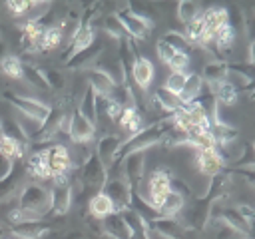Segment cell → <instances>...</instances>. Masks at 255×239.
Wrapping results in <instances>:
<instances>
[{"label":"cell","instance_id":"cell-1","mask_svg":"<svg viewBox=\"0 0 255 239\" xmlns=\"http://www.w3.org/2000/svg\"><path fill=\"white\" fill-rule=\"evenodd\" d=\"M169 127H171V116L165 118V120L153 121V123H149L147 127H141L137 133L129 135L126 141H122V147H120V151H118V157H116L114 167L120 165L122 159H124L128 153H133V151H147L151 145L159 143Z\"/></svg>","mask_w":255,"mask_h":239},{"label":"cell","instance_id":"cell-2","mask_svg":"<svg viewBox=\"0 0 255 239\" xmlns=\"http://www.w3.org/2000/svg\"><path fill=\"white\" fill-rule=\"evenodd\" d=\"M18 207L32 215L34 219H40L52 211V199H50V189L44 187L42 183H26L20 193H18Z\"/></svg>","mask_w":255,"mask_h":239},{"label":"cell","instance_id":"cell-3","mask_svg":"<svg viewBox=\"0 0 255 239\" xmlns=\"http://www.w3.org/2000/svg\"><path fill=\"white\" fill-rule=\"evenodd\" d=\"M116 16H118V20L122 22L126 34L131 40H145V38H149V32L153 28V22L147 16L137 14L131 6H124L122 10L116 12Z\"/></svg>","mask_w":255,"mask_h":239},{"label":"cell","instance_id":"cell-4","mask_svg":"<svg viewBox=\"0 0 255 239\" xmlns=\"http://www.w3.org/2000/svg\"><path fill=\"white\" fill-rule=\"evenodd\" d=\"M106 181H108V169L98 159V155L92 153L82 163V169H80V185L84 189H90L94 193H100V191H104Z\"/></svg>","mask_w":255,"mask_h":239},{"label":"cell","instance_id":"cell-5","mask_svg":"<svg viewBox=\"0 0 255 239\" xmlns=\"http://www.w3.org/2000/svg\"><path fill=\"white\" fill-rule=\"evenodd\" d=\"M4 100L16 110V112H20V114H24V116H28V118H34V120H38V121H46V118L50 116V106L48 104H44V102H40V100H36V98H28V96H18V94H14V92H4Z\"/></svg>","mask_w":255,"mask_h":239},{"label":"cell","instance_id":"cell-6","mask_svg":"<svg viewBox=\"0 0 255 239\" xmlns=\"http://www.w3.org/2000/svg\"><path fill=\"white\" fill-rule=\"evenodd\" d=\"M171 191V171L165 167H159L155 171H151L149 179H147V197L145 201L159 213V207L165 199V195Z\"/></svg>","mask_w":255,"mask_h":239},{"label":"cell","instance_id":"cell-7","mask_svg":"<svg viewBox=\"0 0 255 239\" xmlns=\"http://www.w3.org/2000/svg\"><path fill=\"white\" fill-rule=\"evenodd\" d=\"M104 193L112 199L116 211H124V209H129L131 205V185L124 179V177H108L106 185H104Z\"/></svg>","mask_w":255,"mask_h":239},{"label":"cell","instance_id":"cell-8","mask_svg":"<svg viewBox=\"0 0 255 239\" xmlns=\"http://www.w3.org/2000/svg\"><path fill=\"white\" fill-rule=\"evenodd\" d=\"M92 68L102 70L116 86H122V84H126V80H128L120 56H118V54H112V52H108V50H104V52L100 54V58L96 60V64H94Z\"/></svg>","mask_w":255,"mask_h":239},{"label":"cell","instance_id":"cell-9","mask_svg":"<svg viewBox=\"0 0 255 239\" xmlns=\"http://www.w3.org/2000/svg\"><path fill=\"white\" fill-rule=\"evenodd\" d=\"M96 135L94 123H90L78 110L70 114V123H68V137L74 143H90Z\"/></svg>","mask_w":255,"mask_h":239},{"label":"cell","instance_id":"cell-10","mask_svg":"<svg viewBox=\"0 0 255 239\" xmlns=\"http://www.w3.org/2000/svg\"><path fill=\"white\" fill-rule=\"evenodd\" d=\"M48 151V165H50V179L56 175H64L70 173L72 169V157H70V149L64 143H54L50 147H46Z\"/></svg>","mask_w":255,"mask_h":239},{"label":"cell","instance_id":"cell-11","mask_svg":"<svg viewBox=\"0 0 255 239\" xmlns=\"http://www.w3.org/2000/svg\"><path fill=\"white\" fill-rule=\"evenodd\" d=\"M120 147H122V137L116 135V133H108V135H102L98 139V143H96V155L104 163L106 169H112L114 167Z\"/></svg>","mask_w":255,"mask_h":239},{"label":"cell","instance_id":"cell-12","mask_svg":"<svg viewBox=\"0 0 255 239\" xmlns=\"http://www.w3.org/2000/svg\"><path fill=\"white\" fill-rule=\"evenodd\" d=\"M122 167H124V179L131 185V189L137 187L143 177V169H145V151L128 153L122 159Z\"/></svg>","mask_w":255,"mask_h":239},{"label":"cell","instance_id":"cell-13","mask_svg":"<svg viewBox=\"0 0 255 239\" xmlns=\"http://www.w3.org/2000/svg\"><path fill=\"white\" fill-rule=\"evenodd\" d=\"M50 199H52V211L54 215L68 213L72 205V185L70 183H52L50 187Z\"/></svg>","mask_w":255,"mask_h":239},{"label":"cell","instance_id":"cell-14","mask_svg":"<svg viewBox=\"0 0 255 239\" xmlns=\"http://www.w3.org/2000/svg\"><path fill=\"white\" fill-rule=\"evenodd\" d=\"M50 231L52 227L42 221H26V223H20L8 229L10 237L14 239H44Z\"/></svg>","mask_w":255,"mask_h":239},{"label":"cell","instance_id":"cell-15","mask_svg":"<svg viewBox=\"0 0 255 239\" xmlns=\"http://www.w3.org/2000/svg\"><path fill=\"white\" fill-rule=\"evenodd\" d=\"M153 74H155L153 64L145 56H137L133 60V64H131V78H133V82H135V86L139 90H143V92L149 90L151 80H153Z\"/></svg>","mask_w":255,"mask_h":239},{"label":"cell","instance_id":"cell-16","mask_svg":"<svg viewBox=\"0 0 255 239\" xmlns=\"http://www.w3.org/2000/svg\"><path fill=\"white\" fill-rule=\"evenodd\" d=\"M84 76H86V80H88V86L96 92L98 98H110V96H112L116 84H114L102 70H98V68H88V70H84Z\"/></svg>","mask_w":255,"mask_h":239},{"label":"cell","instance_id":"cell-17","mask_svg":"<svg viewBox=\"0 0 255 239\" xmlns=\"http://www.w3.org/2000/svg\"><path fill=\"white\" fill-rule=\"evenodd\" d=\"M195 163L199 167V171L203 175L215 177L217 173H221L223 169V157L217 149H205V151H197L195 155Z\"/></svg>","mask_w":255,"mask_h":239},{"label":"cell","instance_id":"cell-18","mask_svg":"<svg viewBox=\"0 0 255 239\" xmlns=\"http://www.w3.org/2000/svg\"><path fill=\"white\" fill-rule=\"evenodd\" d=\"M149 229H153L159 237L163 239H181L183 235V225L179 219L175 217H155L153 221H149Z\"/></svg>","mask_w":255,"mask_h":239},{"label":"cell","instance_id":"cell-19","mask_svg":"<svg viewBox=\"0 0 255 239\" xmlns=\"http://www.w3.org/2000/svg\"><path fill=\"white\" fill-rule=\"evenodd\" d=\"M102 231L108 239H129L131 231L128 227V223L124 221L122 213H112L106 219H102Z\"/></svg>","mask_w":255,"mask_h":239},{"label":"cell","instance_id":"cell-20","mask_svg":"<svg viewBox=\"0 0 255 239\" xmlns=\"http://www.w3.org/2000/svg\"><path fill=\"white\" fill-rule=\"evenodd\" d=\"M94 42H96V30H94V26H92V24H84V26L80 28V32L76 34V38L72 40L70 50H68V52H66V56H64V62H68V60H70V58H74L76 54H80V52L88 50Z\"/></svg>","mask_w":255,"mask_h":239},{"label":"cell","instance_id":"cell-21","mask_svg":"<svg viewBox=\"0 0 255 239\" xmlns=\"http://www.w3.org/2000/svg\"><path fill=\"white\" fill-rule=\"evenodd\" d=\"M44 24L42 22H24L22 30H20V44L24 50L28 52H38V44L40 38L44 34Z\"/></svg>","mask_w":255,"mask_h":239},{"label":"cell","instance_id":"cell-22","mask_svg":"<svg viewBox=\"0 0 255 239\" xmlns=\"http://www.w3.org/2000/svg\"><path fill=\"white\" fill-rule=\"evenodd\" d=\"M26 171L36 179H50V165H48V151L38 149L26 159Z\"/></svg>","mask_w":255,"mask_h":239},{"label":"cell","instance_id":"cell-23","mask_svg":"<svg viewBox=\"0 0 255 239\" xmlns=\"http://www.w3.org/2000/svg\"><path fill=\"white\" fill-rule=\"evenodd\" d=\"M102 52H104L102 46H94V44H92L88 50H84V52L76 54L74 58H70V60L66 62V66H68L70 70H80V72H84V70H88V68H92V66L96 64V60L100 58Z\"/></svg>","mask_w":255,"mask_h":239},{"label":"cell","instance_id":"cell-24","mask_svg":"<svg viewBox=\"0 0 255 239\" xmlns=\"http://www.w3.org/2000/svg\"><path fill=\"white\" fill-rule=\"evenodd\" d=\"M88 209H90V215H92L94 219H98V221H102V219H106L108 215L116 213V207H114L112 199H110V197H108L104 191L94 193V195L90 197Z\"/></svg>","mask_w":255,"mask_h":239},{"label":"cell","instance_id":"cell-25","mask_svg":"<svg viewBox=\"0 0 255 239\" xmlns=\"http://www.w3.org/2000/svg\"><path fill=\"white\" fill-rule=\"evenodd\" d=\"M211 217H219V219H223L229 227H233V229H235L237 233H241L243 237H247V233H249V227H247V223H245L243 215L239 213L237 205L221 207V209H219V213H215V215H211Z\"/></svg>","mask_w":255,"mask_h":239},{"label":"cell","instance_id":"cell-26","mask_svg":"<svg viewBox=\"0 0 255 239\" xmlns=\"http://www.w3.org/2000/svg\"><path fill=\"white\" fill-rule=\"evenodd\" d=\"M201 90H203V80L199 74H187V80H185V86L181 90V94L177 96L181 106H189L193 102L199 100L201 96Z\"/></svg>","mask_w":255,"mask_h":239},{"label":"cell","instance_id":"cell-27","mask_svg":"<svg viewBox=\"0 0 255 239\" xmlns=\"http://www.w3.org/2000/svg\"><path fill=\"white\" fill-rule=\"evenodd\" d=\"M201 20H203L205 28L215 34L217 28L229 24V10L227 8H219V6H211L205 12H201Z\"/></svg>","mask_w":255,"mask_h":239},{"label":"cell","instance_id":"cell-28","mask_svg":"<svg viewBox=\"0 0 255 239\" xmlns=\"http://www.w3.org/2000/svg\"><path fill=\"white\" fill-rule=\"evenodd\" d=\"M118 123H120L122 129L129 131L131 135L137 133V131L143 127V120H141V116H139V112H137L135 106H126V108L122 110L120 118H118Z\"/></svg>","mask_w":255,"mask_h":239},{"label":"cell","instance_id":"cell-29","mask_svg":"<svg viewBox=\"0 0 255 239\" xmlns=\"http://www.w3.org/2000/svg\"><path fill=\"white\" fill-rule=\"evenodd\" d=\"M209 131H211V135H213V139H215L217 149L231 145V143L237 139V135H239V131H237L233 125H229V123H217V121L211 123V129H209Z\"/></svg>","mask_w":255,"mask_h":239},{"label":"cell","instance_id":"cell-30","mask_svg":"<svg viewBox=\"0 0 255 239\" xmlns=\"http://www.w3.org/2000/svg\"><path fill=\"white\" fill-rule=\"evenodd\" d=\"M205 231L209 233V237L211 239H241L243 235L241 233H237L233 227H229L223 219H219V217H211L209 221H207V225H205Z\"/></svg>","mask_w":255,"mask_h":239},{"label":"cell","instance_id":"cell-31","mask_svg":"<svg viewBox=\"0 0 255 239\" xmlns=\"http://www.w3.org/2000/svg\"><path fill=\"white\" fill-rule=\"evenodd\" d=\"M78 112H80L90 123L96 125V121H98V96H96V92H94L90 86H88V90L84 92L82 100L78 102Z\"/></svg>","mask_w":255,"mask_h":239},{"label":"cell","instance_id":"cell-32","mask_svg":"<svg viewBox=\"0 0 255 239\" xmlns=\"http://www.w3.org/2000/svg\"><path fill=\"white\" fill-rule=\"evenodd\" d=\"M185 209V197L179 191H169L159 207V215L161 217H177L179 213H183Z\"/></svg>","mask_w":255,"mask_h":239},{"label":"cell","instance_id":"cell-33","mask_svg":"<svg viewBox=\"0 0 255 239\" xmlns=\"http://www.w3.org/2000/svg\"><path fill=\"white\" fill-rule=\"evenodd\" d=\"M62 42H64V34H62L60 24H50L44 28V34L38 44V52H50V50L58 48Z\"/></svg>","mask_w":255,"mask_h":239},{"label":"cell","instance_id":"cell-34","mask_svg":"<svg viewBox=\"0 0 255 239\" xmlns=\"http://www.w3.org/2000/svg\"><path fill=\"white\" fill-rule=\"evenodd\" d=\"M151 102H153L155 108H159V110H163V112H169V114H175V112L181 108L179 98L173 96V94H169L165 88H157V90L153 92V96H151Z\"/></svg>","mask_w":255,"mask_h":239},{"label":"cell","instance_id":"cell-35","mask_svg":"<svg viewBox=\"0 0 255 239\" xmlns=\"http://www.w3.org/2000/svg\"><path fill=\"white\" fill-rule=\"evenodd\" d=\"M0 153L8 159H22L24 153H26V143L6 135V133H0Z\"/></svg>","mask_w":255,"mask_h":239},{"label":"cell","instance_id":"cell-36","mask_svg":"<svg viewBox=\"0 0 255 239\" xmlns=\"http://www.w3.org/2000/svg\"><path fill=\"white\" fill-rule=\"evenodd\" d=\"M227 66L225 62H209L205 64L203 68V74H201V80L207 82L209 86H215V84H221L227 80Z\"/></svg>","mask_w":255,"mask_h":239},{"label":"cell","instance_id":"cell-37","mask_svg":"<svg viewBox=\"0 0 255 239\" xmlns=\"http://www.w3.org/2000/svg\"><path fill=\"white\" fill-rule=\"evenodd\" d=\"M209 88H211L213 98H215V102H217L219 106H233V104L237 102V98H239V92H237L227 80L221 82V84L209 86Z\"/></svg>","mask_w":255,"mask_h":239},{"label":"cell","instance_id":"cell-38","mask_svg":"<svg viewBox=\"0 0 255 239\" xmlns=\"http://www.w3.org/2000/svg\"><path fill=\"white\" fill-rule=\"evenodd\" d=\"M0 70L6 78H12V80H22L24 76V62L16 56V54H8L2 62H0Z\"/></svg>","mask_w":255,"mask_h":239},{"label":"cell","instance_id":"cell-39","mask_svg":"<svg viewBox=\"0 0 255 239\" xmlns=\"http://www.w3.org/2000/svg\"><path fill=\"white\" fill-rule=\"evenodd\" d=\"M102 30H104L108 36H112L114 40H118V42H122V40L129 38V36L126 34V30H124V26H122V22L118 20V16H116V14L104 16V20H102Z\"/></svg>","mask_w":255,"mask_h":239},{"label":"cell","instance_id":"cell-40","mask_svg":"<svg viewBox=\"0 0 255 239\" xmlns=\"http://www.w3.org/2000/svg\"><path fill=\"white\" fill-rule=\"evenodd\" d=\"M213 42L219 48V52H229L233 42H235V30L231 28V24H225V26L217 28L215 34H213Z\"/></svg>","mask_w":255,"mask_h":239},{"label":"cell","instance_id":"cell-41","mask_svg":"<svg viewBox=\"0 0 255 239\" xmlns=\"http://www.w3.org/2000/svg\"><path fill=\"white\" fill-rule=\"evenodd\" d=\"M22 173H24L22 169H16V167H14V171H12V173H10L6 179H2V181H0V201H2V199H6V197L18 195L16 191H18L20 179L24 177Z\"/></svg>","mask_w":255,"mask_h":239},{"label":"cell","instance_id":"cell-42","mask_svg":"<svg viewBox=\"0 0 255 239\" xmlns=\"http://www.w3.org/2000/svg\"><path fill=\"white\" fill-rule=\"evenodd\" d=\"M161 42L167 44L169 48H173L175 52H181V54H187L189 48H191V44L187 42V38H185L181 32H175V30L165 32V34L161 36Z\"/></svg>","mask_w":255,"mask_h":239},{"label":"cell","instance_id":"cell-43","mask_svg":"<svg viewBox=\"0 0 255 239\" xmlns=\"http://www.w3.org/2000/svg\"><path fill=\"white\" fill-rule=\"evenodd\" d=\"M22 80L28 82L30 86L38 88V90H50L48 84H46V78H44L42 70L36 68V66H32V64H24V76H22Z\"/></svg>","mask_w":255,"mask_h":239},{"label":"cell","instance_id":"cell-44","mask_svg":"<svg viewBox=\"0 0 255 239\" xmlns=\"http://www.w3.org/2000/svg\"><path fill=\"white\" fill-rule=\"evenodd\" d=\"M197 16H201L199 4H195V2H191V0H181V2L177 4V18H179L183 24L193 22Z\"/></svg>","mask_w":255,"mask_h":239},{"label":"cell","instance_id":"cell-45","mask_svg":"<svg viewBox=\"0 0 255 239\" xmlns=\"http://www.w3.org/2000/svg\"><path fill=\"white\" fill-rule=\"evenodd\" d=\"M122 110H124V106H120L116 100H112V98H98V112H102L108 120L118 121Z\"/></svg>","mask_w":255,"mask_h":239},{"label":"cell","instance_id":"cell-46","mask_svg":"<svg viewBox=\"0 0 255 239\" xmlns=\"http://www.w3.org/2000/svg\"><path fill=\"white\" fill-rule=\"evenodd\" d=\"M203 32H205V24H203V20H201V16H197L193 22H189V24H185V32H183V36L187 38V42L189 44H201V38H203Z\"/></svg>","mask_w":255,"mask_h":239},{"label":"cell","instance_id":"cell-47","mask_svg":"<svg viewBox=\"0 0 255 239\" xmlns=\"http://www.w3.org/2000/svg\"><path fill=\"white\" fill-rule=\"evenodd\" d=\"M42 74H44L46 84H48L50 90L60 92V90L66 88V76H64V72H60L56 68H46V70H42Z\"/></svg>","mask_w":255,"mask_h":239},{"label":"cell","instance_id":"cell-48","mask_svg":"<svg viewBox=\"0 0 255 239\" xmlns=\"http://www.w3.org/2000/svg\"><path fill=\"white\" fill-rule=\"evenodd\" d=\"M185 80H187V74H185V72H171V74L167 76L163 88H165L169 94L179 96L181 90H183V86H185Z\"/></svg>","mask_w":255,"mask_h":239},{"label":"cell","instance_id":"cell-49","mask_svg":"<svg viewBox=\"0 0 255 239\" xmlns=\"http://www.w3.org/2000/svg\"><path fill=\"white\" fill-rule=\"evenodd\" d=\"M239 213L243 215L247 227H249V233H247V239H255V207L251 205H237Z\"/></svg>","mask_w":255,"mask_h":239},{"label":"cell","instance_id":"cell-50","mask_svg":"<svg viewBox=\"0 0 255 239\" xmlns=\"http://www.w3.org/2000/svg\"><path fill=\"white\" fill-rule=\"evenodd\" d=\"M4 8L14 16V18H24L28 8H30V2L28 0H8L4 4Z\"/></svg>","mask_w":255,"mask_h":239},{"label":"cell","instance_id":"cell-51","mask_svg":"<svg viewBox=\"0 0 255 239\" xmlns=\"http://www.w3.org/2000/svg\"><path fill=\"white\" fill-rule=\"evenodd\" d=\"M167 66L171 68V72H185L189 68V54L175 52V56L167 62Z\"/></svg>","mask_w":255,"mask_h":239},{"label":"cell","instance_id":"cell-52","mask_svg":"<svg viewBox=\"0 0 255 239\" xmlns=\"http://www.w3.org/2000/svg\"><path fill=\"white\" fill-rule=\"evenodd\" d=\"M155 50H157V56H159V60L163 62V64H167L173 56H175V50L173 48H169L167 44H163L161 40L157 42V46H155Z\"/></svg>","mask_w":255,"mask_h":239},{"label":"cell","instance_id":"cell-53","mask_svg":"<svg viewBox=\"0 0 255 239\" xmlns=\"http://www.w3.org/2000/svg\"><path fill=\"white\" fill-rule=\"evenodd\" d=\"M12 171H14V161L8 159V157H4V155L0 153V181L6 179Z\"/></svg>","mask_w":255,"mask_h":239},{"label":"cell","instance_id":"cell-54","mask_svg":"<svg viewBox=\"0 0 255 239\" xmlns=\"http://www.w3.org/2000/svg\"><path fill=\"white\" fill-rule=\"evenodd\" d=\"M129 239H151V237H149V227H141V229L133 231Z\"/></svg>","mask_w":255,"mask_h":239},{"label":"cell","instance_id":"cell-55","mask_svg":"<svg viewBox=\"0 0 255 239\" xmlns=\"http://www.w3.org/2000/svg\"><path fill=\"white\" fill-rule=\"evenodd\" d=\"M247 60H249V66H253V68H255V40H251V44H249Z\"/></svg>","mask_w":255,"mask_h":239},{"label":"cell","instance_id":"cell-56","mask_svg":"<svg viewBox=\"0 0 255 239\" xmlns=\"http://www.w3.org/2000/svg\"><path fill=\"white\" fill-rule=\"evenodd\" d=\"M243 177L247 179L249 185L255 187V167H253V169H243Z\"/></svg>","mask_w":255,"mask_h":239},{"label":"cell","instance_id":"cell-57","mask_svg":"<svg viewBox=\"0 0 255 239\" xmlns=\"http://www.w3.org/2000/svg\"><path fill=\"white\" fill-rule=\"evenodd\" d=\"M6 56H8V44H6V42L0 38V62H2Z\"/></svg>","mask_w":255,"mask_h":239},{"label":"cell","instance_id":"cell-58","mask_svg":"<svg viewBox=\"0 0 255 239\" xmlns=\"http://www.w3.org/2000/svg\"><path fill=\"white\" fill-rule=\"evenodd\" d=\"M251 149H253V153H255V141H251Z\"/></svg>","mask_w":255,"mask_h":239},{"label":"cell","instance_id":"cell-59","mask_svg":"<svg viewBox=\"0 0 255 239\" xmlns=\"http://www.w3.org/2000/svg\"><path fill=\"white\" fill-rule=\"evenodd\" d=\"M2 235H4V231H2V229H0V239H2Z\"/></svg>","mask_w":255,"mask_h":239},{"label":"cell","instance_id":"cell-60","mask_svg":"<svg viewBox=\"0 0 255 239\" xmlns=\"http://www.w3.org/2000/svg\"><path fill=\"white\" fill-rule=\"evenodd\" d=\"M253 14H255V8H253Z\"/></svg>","mask_w":255,"mask_h":239},{"label":"cell","instance_id":"cell-61","mask_svg":"<svg viewBox=\"0 0 255 239\" xmlns=\"http://www.w3.org/2000/svg\"><path fill=\"white\" fill-rule=\"evenodd\" d=\"M241 239H247V237H241Z\"/></svg>","mask_w":255,"mask_h":239}]
</instances>
